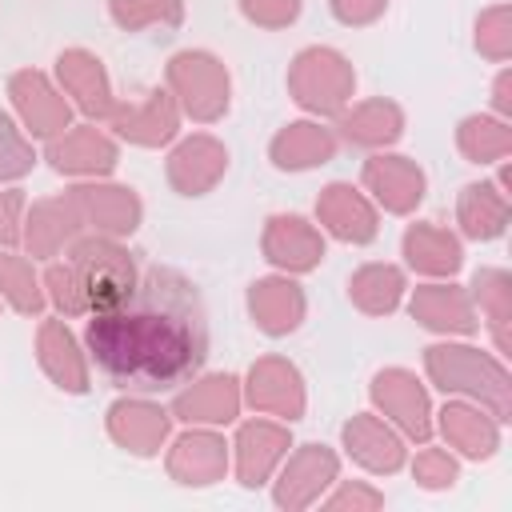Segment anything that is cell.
Segmentation results:
<instances>
[{
    "instance_id": "obj_39",
    "label": "cell",
    "mask_w": 512,
    "mask_h": 512,
    "mask_svg": "<svg viewBox=\"0 0 512 512\" xmlns=\"http://www.w3.org/2000/svg\"><path fill=\"white\" fill-rule=\"evenodd\" d=\"M44 296L64 312V316H88V300H84V292H80V280L72 276V268H68V260L64 264H52L48 272H44Z\"/></svg>"
},
{
    "instance_id": "obj_17",
    "label": "cell",
    "mask_w": 512,
    "mask_h": 512,
    "mask_svg": "<svg viewBox=\"0 0 512 512\" xmlns=\"http://www.w3.org/2000/svg\"><path fill=\"white\" fill-rule=\"evenodd\" d=\"M248 312H252V324L268 336H288L300 328L304 312H308V300H304V288L288 276H264L248 288Z\"/></svg>"
},
{
    "instance_id": "obj_34",
    "label": "cell",
    "mask_w": 512,
    "mask_h": 512,
    "mask_svg": "<svg viewBox=\"0 0 512 512\" xmlns=\"http://www.w3.org/2000/svg\"><path fill=\"white\" fill-rule=\"evenodd\" d=\"M472 292L480 300V312L488 316L492 340L500 352H508V316H512V280L504 268H480L472 280Z\"/></svg>"
},
{
    "instance_id": "obj_28",
    "label": "cell",
    "mask_w": 512,
    "mask_h": 512,
    "mask_svg": "<svg viewBox=\"0 0 512 512\" xmlns=\"http://www.w3.org/2000/svg\"><path fill=\"white\" fill-rule=\"evenodd\" d=\"M228 468V444L212 432H184L168 452V472L180 484H212Z\"/></svg>"
},
{
    "instance_id": "obj_35",
    "label": "cell",
    "mask_w": 512,
    "mask_h": 512,
    "mask_svg": "<svg viewBox=\"0 0 512 512\" xmlns=\"http://www.w3.org/2000/svg\"><path fill=\"white\" fill-rule=\"evenodd\" d=\"M0 296L24 312V316H36L44 308V292H40V280L32 272V264L8 248H0Z\"/></svg>"
},
{
    "instance_id": "obj_18",
    "label": "cell",
    "mask_w": 512,
    "mask_h": 512,
    "mask_svg": "<svg viewBox=\"0 0 512 512\" xmlns=\"http://www.w3.org/2000/svg\"><path fill=\"white\" fill-rule=\"evenodd\" d=\"M336 452L324 448V444H300L296 456H288L284 472H280V484H276V504L280 508H308L328 480H336Z\"/></svg>"
},
{
    "instance_id": "obj_19",
    "label": "cell",
    "mask_w": 512,
    "mask_h": 512,
    "mask_svg": "<svg viewBox=\"0 0 512 512\" xmlns=\"http://www.w3.org/2000/svg\"><path fill=\"white\" fill-rule=\"evenodd\" d=\"M172 412H164L152 400H116L108 408V432L120 448L136 452V456H156L164 436H168Z\"/></svg>"
},
{
    "instance_id": "obj_45",
    "label": "cell",
    "mask_w": 512,
    "mask_h": 512,
    "mask_svg": "<svg viewBox=\"0 0 512 512\" xmlns=\"http://www.w3.org/2000/svg\"><path fill=\"white\" fill-rule=\"evenodd\" d=\"M508 92H512V72H500V76H496V88H492V104H496V112H504V116L512 112V96H508Z\"/></svg>"
},
{
    "instance_id": "obj_9",
    "label": "cell",
    "mask_w": 512,
    "mask_h": 512,
    "mask_svg": "<svg viewBox=\"0 0 512 512\" xmlns=\"http://www.w3.org/2000/svg\"><path fill=\"white\" fill-rule=\"evenodd\" d=\"M56 76H60V92L76 100V108L92 120H112L116 112V96H112V80L100 56H92L88 48H64L56 56Z\"/></svg>"
},
{
    "instance_id": "obj_24",
    "label": "cell",
    "mask_w": 512,
    "mask_h": 512,
    "mask_svg": "<svg viewBox=\"0 0 512 512\" xmlns=\"http://www.w3.org/2000/svg\"><path fill=\"white\" fill-rule=\"evenodd\" d=\"M268 156L280 172H304V168L328 164L336 156V132L316 120H292L272 136Z\"/></svg>"
},
{
    "instance_id": "obj_6",
    "label": "cell",
    "mask_w": 512,
    "mask_h": 512,
    "mask_svg": "<svg viewBox=\"0 0 512 512\" xmlns=\"http://www.w3.org/2000/svg\"><path fill=\"white\" fill-rule=\"evenodd\" d=\"M64 196L72 200L80 224L100 232V236H128V232H136V224L144 216L140 196L124 184H100L96 180V184H76Z\"/></svg>"
},
{
    "instance_id": "obj_22",
    "label": "cell",
    "mask_w": 512,
    "mask_h": 512,
    "mask_svg": "<svg viewBox=\"0 0 512 512\" xmlns=\"http://www.w3.org/2000/svg\"><path fill=\"white\" fill-rule=\"evenodd\" d=\"M80 232H84V224H80L72 200H68V196H52V200L32 204L20 240H24V248H28L36 260H52V256H60V248H68Z\"/></svg>"
},
{
    "instance_id": "obj_2",
    "label": "cell",
    "mask_w": 512,
    "mask_h": 512,
    "mask_svg": "<svg viewBox=\"0 0 512 512\" xmlns=\"http://www.w3.org/2000/svg\"><path fill=\"white\" fill-rule=\"evenodd\" d=\"M424 368L444 392L472 396L488 404L496 420H508V368L496 356L468 344H432L424 348Z\"/></svg>"
},
{
    "instance_id": "obj_30",
    "label": "cell",
    "mask_w": 512,
    "mask_h": 512,
    "mask_svg": "<svg viewBox=\"0 0 512 512\" xmlns=\"http://www.w3.org/2000/svg\"><path fill=\"white\" fill-rule=\"evenodd\" d=\"M508 192L500 184H464L456 200V220L472 240H496L508 228Z\"/></svg>"
},
{
    "instance_id": "obj_14",
    "label": "cell",
    "mask_w": 512,
    "mask_h": 512,
    "mask_svg": "<svg viewBox=\"0 0 512 512\" xmlns=\"http://www.w3.org/2000/svg\"><path fill=\"white\" fill-rule=\"evenodd\" d=\"M260 248H264V260H272L284 272H308V268H316L324 260V236H320V228L312 220L296 216V212L268 216L264 236H260Z\"/></svg>"
},
{
    "instance_id": "obj_41",
    "label": "cell",
    "mask_w": 512,
    "mask_h": 512,
    "mask_svg": "<svg viewBox=\"0 0 512 512\" xmlns=\"http://www.w3.org/2000/svg\"><path fill=\"white\" fill-rule=\"evenodd\" d=\"M412 472H416V480H420L424 488H448V484L456 480V460H452L448 452H440V448H424V452L416 456Z\"/></svg>"
},
{
    "instance_id": "obj_13",
    "label": "cell",
    "mask_w": 512,
    "mask_h": 512,
    "mask_svg": "<svg viewBox=\"0 0 512 512\" xmlns=\"http://www.w3.org/2000/svg\"><path fill=\"white\" fill-rule=\"evenodd\" d=\"M364 188L376 196V204H384V212L408 216L420 200H424V172L416 160L396 156V152H376L364 160L360 168Z\"/></svg>"
},
{
    "instance_id": "obj_25",
    "label": "cell",
    "mask_w": 512,
    "mask_h": 512,
    "mask_svg": "<svg viewBox=\"0 0 512 512\" xmlns=\"http://www.w3.org/2000/svg\"><path fill=\"white\" fill-rule=\"evenodd\" d=\"M344 448L356 464H364L368 472H396L404 464V444L400 436L372 412H360L344 424Z\"/></svg>"
},
{
    "instance_id": "obj_15",
    "label": "cell",
    "mask_w": 512,
    "mask_h": 512,
    "mask_svg": "<svg viewBox=\"0 0 512 512\" xmlns=\"http://www.w3.org/2000/svg\"><path fill=\"white\" fill-rule=\"evenodd\" d=\"M224 172H228V148L208 132H196V136L180 140L172 148V156H168V184L180 196L212 192Z\"/></svg>"
},
{
    "instance_id": "obj_16",
    "label": "cell",
    "mask_w": 512,
    "mask_h": 512,
    "mask_svg": "<svg viewBox=\"0 0 512 512\" xmlns=\"http://www.w3.org/2000/svg\"><path fill=\"white\" fill-rule=\"evenodd\" d=\"M248 404L260 408V412H272V416H284V420H296L304 412V384H300V372L296 364L280 360V356H264L252 364L248 372Z\"/></svg>"
},
{
    "instance_id": "obj_20",
    "label": "cell",
    "mask_w": 512,
    "mask_h": 512,
    "mask_svg": "<svg viewBox=\"0 0 512 512\" xmlns=\"http://www.w3.org/2000/svg\"><path fill=\"white\" fill-rule=\"evenodd\" d=\"M412 316L428 332H444V336H472L480 324L472 296L456 284H420L412 292Z\"/></svg>"
},
{
    "instance_id": "obj_43",
    "label": "cell",
    "mask_w": 512,
    "mask_h": 512,
    "mask_svg": "<svg viewBox=\"0 0 512 512\" xmlns=\"http://www.w3.org/2000/svg\"><path fill=\"white\" fill-rule=\"evenodd\" d=\"M332 4V16L348 28H360V24H372L376 16H384L388 0H328Z\"/></svg>"
},
{
    "instance_id": "obj_23",
    "label": "cell",
    "mask_w": 512,
    "mask_h": 512,
    "mask_svg": "<svg viewBox=\"0 0 512 512\" xmlns=\"http://www.w3.org/2000/svg\"><path fill=\"white\" fill-rule=\"evenodd\" d=\"M236 412H240V380L228 372H212L192 388L176 392L172 400V416L188 424H228L236 420Z\"/></svg>"
},
{
    "instance_id": "obj_8",
    "label": "cell",
    "mask_w": 512,
    "mask_h": 512,
    "mask_svg": "<svg viewBox=\"0 0 512 512\" xmlns=\"http://www.w3.org/2000/svg\"><path fill=\"white\" fill-rule=\"evenodd\" d=\"M316 220L324 232H332L344 244H372L380 232V212L376 204L348 180H332L316 196Z\"/></svg>"
},
{
    "instance_id": "obj_21",
    "label": "cell",
    "mask_w": 512,
    "mask_h": 512,
    "mask_svg": "<svg viewBox=\"0 0 512 512\" xmlns=\"http://www.w3.org/2000/svg\"><path fill=\"white\" fill-rule=\"evenodd\" d=\"M400 136H404V108L384 96L344 108L336 120V140L356 144V148H388Z\"/></svg>"
},
{
    "instance_id": "obj_32",
    "label": "cell",
    "mask_w": 512,
    "mask_h": 512,
    "mask_svg": "<svg viewBox=\"0 0 512 512\" xmlns=\"http://www.w3.org/2000/svg\"><path fill=\"white\" fill-rule=\"evenodd\" d=\"M440 432L464 456H492L496 444H500V420L484 416L480 408H468V404H448L440 412Z\"/></svg>"
},
{
    "instance_id": "obj_44",
    "label": "cell",
    "mask_w": 512,
    "mask_h": 512,
    "mask_svg": "<svg viewBox=\"0 0 512 512\" xmlns=\"http://www.w3.org/2000/svg\"><path fill=\"white\" fill-rule=\"evenodd\" d=\"M384 496L364 488V484H344L336 496H328V508H380Z\"/></svg>"
},
{
    "instance_id": "obj_5",
    "label": "cell",
    "mask_w": 512,
    "mask_h": 512,
    "mask_svg": "<svg viewBox=\"0 0 512 512\" xmlns=\"http://www.w3.org/2000/svg\"><path fill=\"white\" fill-rule=\"evenodd\" d=\"M168 92L192 120L212 124L228 112L232 80H228V68L220 56H212L204 48H184L168 60Z\"/></svg>"
},
{
    "instance_id": "obj_31",
    "label": "cell",
    "mask_w": 512,
    "mask_h": 512,
    "mask_svg": "<svg viewBox=\"0 0 512 512\" xmlns=\"http://www.w3.org/2000/svg\"><path fill=\"white\" fill-rule=\"evenodd\" d=\"M404 272L396 268V264H364V268H356L352 272V280H348V296H352V304L360 308V312H368V316H388V312H396L400 308V300H404Z\"/></svg>"
},
{
    "instance_id": "obj_10",
    "label": "cell",
    "mask_w": 512,
    "mask_h": 512,
    "mask_svg": "<svg viewBox=\"0 0 512 512\" xmlns=\"http://www.w3.org/2000/svg\"><path fill=\"white\" fill-rule=\"evenodd\" d=\"M372 400L376 408L412 440H428L432 436V408H428V392L424 384L408 372V368H384L372 380Z\"/></svg>"
},
{
    "instance_id": "obj_36",
    "label": "cell",
    "mask_w": 512,
    "mask_h": 512,
    "mask_svg": "<svg viewBox=\"0 0 512 512\" xmlns=\"http://www.w3.org/2000/svg\"><path fill=\"white\" fill-rule=\"evenodd\" d=\"M112 20L124 32H140V28H176L184 20V0H108Z\"/></svg>"
},
{
    "instance_id": "obj_1",
    "label": "cell",
    "mask_w": 512,
    "mask_h": 512,
    "mask_svg": "<svg viewBox=\"0 0 512 512\" xmlns=\"http://www.w3.org/2000/svg\"><path fill=\"white\" fill-rule=\"evenodd\" d=\"M88 356L128 392H172L208 360V312L200 288L168 264H152L136 288L88 316Z\"/></svg>"
},
{
    "instance_id": "obj_37",
    "label": "cell",
    "mask_w": 512,
    "mask_h": 512,
    "mask_svg": "<svg viewBox=\"0 0 512 512\" xmlns=\"http://www.w3.org/2000/svg\"><path fill=\"white\" fill-rule=\"evenodd\" d=\"M32 164H36L32 144L12 124V116L0 112V180H20L24 172H32Z\"/></svg>"
},
{
    "instance_id": "obj_12",
    "label": "cell",
    "mask_w": 512,
    "mask_h": 512,
    "mask_svg": "<svg viewBox=\"0 0 512 512\" xmlns=\"http://www.w3.org/2000/svg\"><path fill=\"white\" fill-rule=\"evenodd\" d=\"M44 156L60 176H96L100 180L116 168L120 148L96 124H80V128H64L60 136H52Z\"/></svg>"
},
{
    "instance_id": "obj_4",
    "label": "cell",
    "mask_w": 512,
    "mask_h": 512,
    "mask_svg": "<svg viewBox=\"0 0 512 512\" xmlns=\"http://www.w3.org/2000/svg\"><path fill=\"white\" fill-rule=\"evenodd\" d=\"M288 92L304 112L340 116L356 92V72L336 48H304L288 68Z\"/></svg>"
},
{
    "instance_id": "obj_27",
    "label": "cell",
    "mask_w": 512,
    "mask_h": 512,
    "mask_svg": "<svg viewBox=\"0 0 512 512\" xmlns=\"http://www.w3.org/2000/svg\"><path fill=\"white\" fill-rule=\"evenodd\" d=\"M284 452H288V428L268 424V420L244 424L236 432V472H240V484H248V488L264 484Z\"/></svg>"
},
{
    "instance_id": "obj_33",
    "label": "cell",
    "mask_w": 512,
    "mask_h": 512,
    "mask_svg": "<svg viewBox=\"0 0 512 512\" xmlns=\"http://www.w3.org/2000/svg\"><path fill=\"white\" fill-rule=\"evenodd\" d=\"M456 144L472 164H496L512 152V128L492 116H468L456 128Z\"/></svg>"
},
{
    "instance_id": "obj_3",
    "label": "cell",
    "mask_w": 512,
    "mask_h": 512,
    "mask_svg": "<svg viewBox=\"0 0 512 512\" xmlns=\"http://www.w3.org/2000/svg\"><path fill=\"white\" fill-rule=\"evenodd\" d=\"M68 268L72 276L80 280V292L88 300V316L92 312H104V308H116L140 280L136 272V260L124 244H116V236H76L68 244Z\"/></svg>"
},
{
    "instance_id": "obj_29",
    "label": "cell",
    "mask_w": 512,
    "mask_h": 512,
    "mask_svg": "<svg viewBox=\"0 0 512 512\" xmlns=\"http://www.w3.org/2000/svg\"><path fill=\"white\" fill-rule=\"evenodd\" d=\"M400 248H404V260H408L416 272H424V276H452V272L460 268V260H464L460 240H456L448 228H436V224H428V220L408 224Z\"/></svg>"
},
{
    "instance_id": "obj_11",
    "label": "cell",
    "mask_w": 512,
    "mask_h": 512,
    "mask_svg": "<svg viewBox=\"0 0 512 512\" xmlns=\"http://www.w3.org/2000/svg\"><path fill=\"white\" fill-rule=\"evenodd\" d=\"M116 136H124L128 144H140V148H160L176 136L180 128V104L168 88H152L144 92L140 100H128V104H116L112 120Z\"/></svg>"
},
{
    "instance_id": "obj_40",
    "label": "cell",
    "mask_w": 512,
    "mask_h": 512,
    "mask_svg": "<svg viewBox=\"0 0 512 512\" xmlns=\"http://www.w3.org/2000/svg\"><path fill=\"white\" fill-rule=\"evenodd\" d=\"M304 0H240L244 20H252L256 28H288L300 16Z\"/></svg>"
},
{
    "instance_id": "obj_7",
    "label": "cell",
    "mask_w": 512,
    "mask_h": 512,
    "mask_svg": "<svg viewBox=\"0 0 512 512\" xmlns=\"http://www.w3.org/2000/svg\"><path fill=\"white\" fill-rule=\"evenodd\" d=\"M8 96L24 120V128L40 140H52L60 136L68 124H72V104L64 100V92L36 68H20L12 80H8Z\"/></svg>"
},
{
    "instance_id": "obj_42",
    "label": "cell",
    "mask_w": 512,
    "mask_h": 512,
    "mask_svg": "<svg viewBox=\"0 0 512 512\" xmlns=\"http://www.w3.org/2000/svg\"><path fill=\"white\" fill-rule=\"evenodd\" d=\"M20 212H24V192L20 188H8V192H0V248H12L16 240H20Z\"/></svg>"
},
{
    "instance_id": "obj_38",
    "label": "cell",
    "mask_w": 512,
    "mask_h": 512,
    "mask_svg": "<svg viewBox=\"0 0 512 512\" xmlns=\"http://www.w3.org/2000/svg\"><path fill=\"white\" fill-rule=\"evenodd\" d=\"M476 48L492 60H508L512 52V16H508V4H496L488 8L480 20H476Z\"/></svg>"
},
{
    "instance_id": "obj_26",
    "label": "cell",
    "mask_w": 512,
    "mask_h": 512,
    "mask_svg": "<svg viewBox=\"0 0 512 512\" xmlns=\"http://www.w3.org/2000/svg\"><path fill=\"white\" fill-rule=\"evenodd\" d=\"M36 356L40 368L56 380V388L64 392H88V364L76 348V336L68 332L64 320H44L36 332Z\"/></svg>"
}]
</instances>
